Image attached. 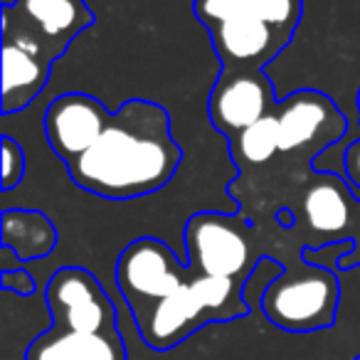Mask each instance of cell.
I'll use <instances>...</instances> for the list:
<instances>
[{
  "mask_svg": "<svg viewBox=\"0 0 360 360\" xmlns=\"http://www.w3.org/2000/svg\"><path fill=\"white\" fill-rule=\"evenodd\" d=\"M340 301L338 276L321 264L304 262L301 269L284 271L262 291V311L281 330L311 333L335 323Z\"/></svg>",
  "mask_w": 360,
  "mask_h": 360,
  "instance_id": "3",
  "label": "cell"
},
{
  "mask_svg": "<svg viewBox=\"0 0 360 360\" xmlns=\"http://www.w3.org/2000/svg\"><path fill=\"white\" fill-rule=\"evenodd\" d=\"M358 225H360V202H358Z\"/></svg>",
  "mask_w": 360,
  "mask_h": 360,
  "instance_id": "21",
  "label": "cell"
},
{
  "mask_svg": "<svg viewBox=\"0 0 360 360\" xmlns=\"http://www.w3.org/2000/svg\"><path fill=\"white\" fill-rule=\"evenodd\" d=\"M32 360H124L121 335L116 333H75L50 328L32 343Z\"/></svg>",
  "mask_w": 360,
  "mask_h": 360,
  "instance_id": "14",
  "label": "cell"
},
{
  "mask_svg": "<svg viewBox=\"0 0 360 360\" xmlns=\"http://www.w3.org/2000/svg\"><path fill=\"white\" fill-rule=\"evenodd\" d=\"M0 284L6 294H18V296H30L35 294V279H32L30 271L25 269H3L0 274Z\"/></svg>",
  "mask_w": 360,
  "mask_h": 360,
  "instance_id": "19",
  "label": "cell"
},
{
  "mask_svg": "<svg viewBox=\"0 0 360 360\" xmlns=\"http://www.w3.org/2000/svg\"><path fill=\"white\" fill-rule=\"evenodd\" d=\"M193 13L202 25L230 15H250L294 32L301 20V0H193Z\"/></svg>",
  "mask_w": 360,
  "mask_h": 360,
  "instance_id": "16",
  "label": "cell"
},
{
  "mask_svg": "<svg viewBox=\"0 0 360 360\" xmlns=\"http://www.w3.org/2000/svg\"><path fill=\"white\" fill-rule=\"evenodd\" d=\"M183 237L193 274L247 281L262 259L252 247L250 225L237 215L198 212L186 222Z\"/></svg>",
  "mask_w": 360,
  "mask_h": 360,
  "instance_id": "4",
  "label": "cell"
},
{
  "mask_svg": "<svg viewBox=\"0 0 360 360\" xmlns=\"http://www.w3.org/2000/svg\"><path fill=\"white\" fill-rule=\"evenodd\" d=\"M279 124V153H321L345 134V116L326 94L294 91L274 106Z\"/></svg>",
  "mask_w": 360,
  "mask_h": 360,
  "instance_id": "7",
  "label": "cell"
},
{
  "mask_svg": "<svg viewBox=\"0 0 360 360\" xmlns=\"http://www.w3.org/2000/svg\"><path fill=\"white\" fill-rule=\"evenodd\" d=\"M232 143V158L240 165H264L279 153V124L271 111L269 116L252 124L250 129L240 131L230 139Z\"/></svg>",
  "mask_w": 360,
  "mask_h": 360,
  "instance_id": "17",
  "label": "cell"
},
{
  "mask_svg": "<svg viewBox=\"0 0 360 360\" xmlns=\"http://www.w3.org/2000/svg\"><path fill=\"white\" fill-rule=\"evenodd\" d=\"M0 240L20 262H32L55 250L57 230L50 217L40 210H6Z\"/></svg>",
  "mask_w": 360,
  "mask_h": 360,
  "instance_id": "15",
  "label": "cell"
},
{
  "mask_svg": "<svg viewBox=\"0 0 360 360\" xmlns=\"http://www.w3.org/2000/svg\"><path fill=\"white\" fill-rule=\"evenodd\" d=\"M276 106L271 82L257 72H220L207 99V114L220 134L227 139L250 129L259 119L269 116Z\"/></svg>",
  "mask_w": 360,
  "mask_h": 360,
  "instance_id": "9",
  "label": "cell"
},
{
  "mask_svg": "<svg viewBox=\"0 0 360 360\" xmlns=\"http://www.w3.org/2000/svg\"><path fill=\"white\" fill-rule=\"evenodd\" d=\"M25 178V148L18 143L13 136H3V175H0V188L11 193Z\"/></svg>",
  "mask_w": 360,
  "mask_h": 360,
  "instance_id": "18",
  "label": "cell"
},
{
  "mask_svg": "<svg viewBox=\"0 0 360 360\" xmlns=\"http://www.w3.org/2000/svg\"><path fill=\"white\" fill-rule=\"evenodd\" d=\"M245 284L240 279L193 274L173 296L134 316L141 338L153 350H168L183 343L200 326L247 316Z\"/></svg>",
  "mask_w": 360,
  "mask_h": 360,
  "instance_id": "2",
  "label": "cell"
},
{
  "mask_svg": "<svg viewBox=\"0 0 360 360\" xmlns=\"http://www.w3.org/2000/svg\"><path fill=\"white\" fill-rule=\"evenodd\" d=\"M3 6L57 57L65 55L75 37L94 25V11L86 6V0H13Z\"/></svg>",
  "mask_w": 360,
  "mask_h": 360,
  "instance_id": "12",
  "label": "cell"
},
{
  "mask_svg": "<svg viewBox=\"0 0 360 360\" xmlns=\"http://www.w3.org/2000/svg\"><path fill=\"white\" fill-rule=\"evenodd\" d=\"M47 309L57 330L75 333H116L114 304L94 274L65 266L50 276L45 289Z\"/></svg>",
  "mask_w": 360,
  "mask_h": 360,
  "instance_id": "6",
  "label": "cell"
},
{
  "mask_svg": "<svg viewBox=\"0 0 360 360\" xmlns=\"http://www.w3.org/2000/svg\"><path fill=\"white\" fill-rule=\"evenodd\" d=\"M343 168H345V175H348L350 186L355 188L360 198V141L350 143L343 153Z\"/></svg>",
  "mask_w": 360,
  "mask_h": 360,
  "instance_id": "20",
  "label": "cell"
},
{
  "mask_svg": "<svg viewBox=\"0 0 360 360\" xmlns=\"http://www.w3.org/2000/svg\"><path fill=\"white\" fill-rule=\"evenodd\" d=\"M183 150L170 136V116L148 99H129L94 146L67 168L77 186L106 200L146 198L168 186Z\"/></svg>",
  "mask_w": 360,
  "mask_h": 360,
  "instance_id": "1",
  "label": "cell"
},
{
  "mask_svg": "<svg viewBox=\"0 0 360 360\" xmlns=\"http://www.w3.org/2000/svg\"><path fill=\"white\" fill-rule=\"evenodd\" d=\"M191 276L188 264H180L175 252L155 237L134 240L116 262V284L134 316L173 296Z\"/></svg>",
  "mask_w": 360,
  "mask_h": 360,
  "instance_id": "5",
  "label": "cell"
},
{
  "mask_svg": "<svg viewBox=\"0 0 360 360\" xmlns=\"http://www.w3.org/2000/svg\"><path fill=\"white\" fill-rule=\"evenodd\" d=\"M350 188L340 175L319 173L309 183L301 198V217L309 230L319 235L323 242L353 240L348 235L353 225H358V202Z\"/></svg>",
  "mask_w": 360,
  "mask_h": 360,
  "instance_id": "11",
  "label": "cell"
},
{
  "mask_svg": "<svg viewBox=\"0 0 360 360\" xmlns=\"http://www.w3.org/2000/svg\"><path fill=\"white\" fill-rule=\"evenodd\" d=\"M52 65L47 57L3 40V114L11 116L30 106L50 82Z\"/></svg>",
  "mask_w": 360,
  "mask_h": 360,
  "instance_id": "13",
  "label": "cell"
},
{
  "mask_svg": "<svg viewBox=\"0 0 360 360\" xmlns=\"http://www.w3.org/2000/svg\"><path fill=\"white\" fill-rule=\"evenodd\" d=\"M111 114L99 99L84 91L57 96L45 111V136L57 158L67 165L84 155L109 126Z\"/></svg>",
  "mask_w": 360,
  "mask_h": 360,
  "instance_id": "10",
  "label": "cell"
},
{
  "mask_svg": "<svg viewBox=\"0 0 360 360\" xmlns=\"http://www.w3.org/2000/svg\"><path fill=\"white\" fill-rule=\"evenodd\" d=\"M205 27L225 72L264 70L294 37V32L250 15H230Z\"/></svg>",
  "mask_w": 360,
  "mask_h": 360,
  "instance_id": "8",
  "label": "cell"
}]
</instances>
